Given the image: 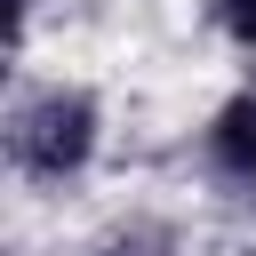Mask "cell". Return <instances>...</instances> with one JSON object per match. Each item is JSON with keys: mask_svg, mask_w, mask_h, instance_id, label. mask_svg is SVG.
<instances>
[{"mask_svg": "<svg viewBox=\"0 0 256 256\" xmlns=\"http://www.w3.org/2000/svg\"><path fill=\"white\" fill-rule=\"evenodd\" d=\"M96 152V104L80 88H40L8 112V160L24 176H72Z\"/></svg>", "mask_w": 256, "mask_h": 256, "instance_id": "obj_1", "label": "cell"}, {"mask_svg": "<svg viewBox=\"0 0 256 256\" xmlns=\"http://www.w3.org/2000/svg\"><path fill=\"white\" fill-rule=\"evenodd\" d=\"M208 168L240 192H256V88H240L208 128Z\"/></svg>", "mask_w": 256, "mask_h": 256, "instance_id": "obj_2", "label": "cell"}, {"mask_svg": "<svg viewBox=\"0 0 256 256\" xmlns=\"http://www.w3.org/2000/svg\"><path fill=\"white\" fill-rule=\"evenodd\" d=\"M216 16H224V32H232V40H248V48H256V0H216Z\"/></svg>", "mask_w": 256, "mask_h": 256, "instance_id": "obj_3", "label": "cell"}, {"mask_svg": "<svg viewBox=\"0 0 256 256\" xmlns=\"http://www.w3.org/2000/svg\"><path fill=\"white\" fill-rule=\"evenodd\" d=\"M112 256H136V248H112Z\"/></svg>", "mask_w": 256, "mask_h": 256, "instance_id": "obj_4", "label": "cell"}]
</instances>
